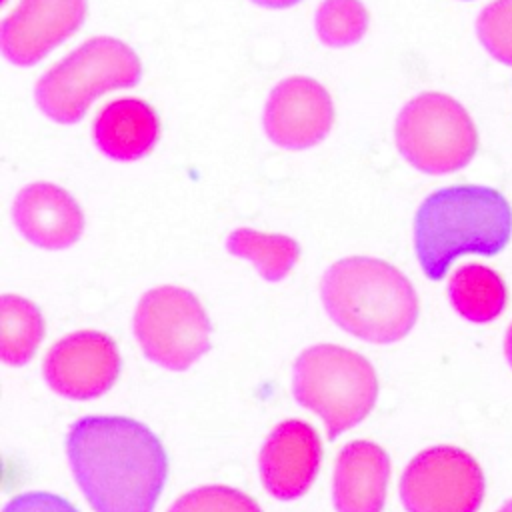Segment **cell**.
Masks as SVG:
<instances>
[{
  "mask_svg": "<svg viewBox=\"0 0 512 512\" xmlns=\"http://www.w3.org/2000/svg\"><path fill=\"white\" fill-rule=\"evenodd\" d=\"M72 474L94 512H154L168 478L158 436L126 416H86L66 436Z\"/></svg>",
  "mask_w": 512,
  "mask_h": 512,
  "instance_id": "1",
  "label": "cell"
},
{
  "mask_svg": "<svg viewBox=\"0 0 512 512\" xmlns=\"http://www.w3.org/2000/svg\"><path fill=\"white\" fill-rule=\"evenodd\" d=\"M512 236V208L490 186L460 184L432 192L414 216V250L422 272L442 280L462 254L494 256Z\"/></svg>",
  "mask_w": 512,
  "mask_h": 512,
  "instance_id": "2",
  "label": "cell"
},
{
  "mask_svg": "<svg viewBox=\"0 0 512 512\" xmlns=\"http://www.w3.org/2000/svg\"><path fill=\"white\" fill-rule=\"evenodd\" d=\"M320 296L342 330L374 344L402 340L420 310L410 280L396 266L370 256H348L328 266Z\"/></svg>",
  "mask_w": 512,
  "mask_h": 512,
  "instance_id": "3",
  "label": "cell"
},
{
  "mask_svg": "<svg viewBox=\"0 0 512 512\" xmlns=\"http://www.w3.org/2000/svg\"><path fill=\"white\" fill-rule=\"evenodd\" d=\"M140 76L142 64L130 46L112 36H96L40 76L34 100L50 120L76 124L92 100L110 90L132 88Z\"/></svg>",
  "mask_w": 512,
  "mask_h": 512,
  "instance_id": "4",
  "label": "cell"
},
{
  "mask_svg": "<svg viewBox=\"0 0 512 512\" xmlns=\"http://www.w3.org/2000/svg\"><path fill=\"white\" fill-rule=\"evenodd\" d=\"M292 390L302 406L322 416L328 438L334 440L370 414L378 396V378L362 354L336 344H318L296 358Z\"/></svg>",
  "mask_w": 512,
  "mask_h": 512,
  "instance_id": "5",
  "label": "cell"
},
{
  "mask_svg": "<svg viewBox=\"0 0 512 512\" xmlns=\"http://www.w3.org/2000/svg\"><path fill=\"white\" fill-rule=\"evenodd\" d=\"M394 136L406 162L426 174L456 172L472 160L478 148V132L470 114L442 92L412 98L396 118Z\"/></svg>",
  "mask_w": 512,
  "mask_h": 512,
  "instance_id": "6",
  "label": "cell"
},
{
  "mask_svg": "<svg viewBox=\"0 0 512 512\" xmlns=\"http://www.w3.org/2000/svg\"><path fill=\"white\" fill-rule=\"evenodd\" d=\"M134 334L144 356L168 370L190 368L210 348L206 310L180 286H158L140 298Z\"/></svg>",
  "mask_w": 512,
  "mask_h": 512,
  "instance_id": "7",
  "label": "cell"
},
{
  "mask_svg": "<svg viewBox=\"0 0 512 512\" xmlns=\"http://www.w3.org/2000/svg\"><path fill=\"white\" fill-rule=\"evenodd\" d=\"M484 488L480 464L456 446L422 450L400 478L406 512H478Z\"/></svg>",
  "mask_w": 512,
  "mask_h": 512,
  "instance_id": "8",
  "label": "cell"
},
{
  "mask_svg": "<svg viewBox=\"0 0 512 512\" xmlns=\"http://www.w3.org/2000/svg\"><path fill=\"white\" fill-rule=\"evenodd\" d=\"M120 352L114 340L96 330H80L58 340L46 354V384L70 400H90L112 388L120 374Z\"/></svg>",
  "mask_w": 512,
  "mask_h": 512,
  "instance_id": "9",
  "label": "cell"
},
{
  "mask_svg": "<svg viewBox=\"0 0 512 512\" xmlns=\"http://www.w3.org/2000/svg\"><path fill=\"white\" fill-rule=\"evenodd\" d=\"M334 124L328 90L314 78L290 76L278 82L264 106L268 138L286 150H304L322 142Z\"/></svg>",
  "mask_w": 512,
  "mask_h": 512,
  "instance_id": "10",
  "label": "cell"
},
{
  "mask_svg": "<svg viewBox=\"0 0 512 512\" xmlns=\"http://www.w3.org/2000/svg\"><path fill=\"white\" fill-rule=\"evenodd\" d=\"M88 0H20L0 30L2 54L16 66H34L86 20Z\"/></svg>",
  "mask_w": 512,
  "mask_h": 512,
  "instance_id": "11",
  "label": "cell"
},
{
  "mask_svg": "<svg viewBox=\"0 0 512 512\" xmlns=\"http://www.w3.org/2000/svg\"><path fill=\"white\" fill-rule=\"evenodd\" d=\"M322 460L316 430L302 420L280 422L260 450V478L270 496L294 500L308 492Z\"/></svg>",
  "mask_w": 512,
  "mask_h": 512,
  "instance_id": "12",
  "label": "cell"
},
{
  "mask_svg": "<svg viewBox=\"0 0 512 512\" xmlns=\"http://www.w3.org/2000/svg\"><path fill=\"white\" fill-rule=\"evenodd\" d=\"M12 220L30 244L44 250L70 248L84 232V214L78 202L50 182L24 186L14 198Z\"/></svg>",
  "mask_w": 512,
  "mask_h": 512,
  "instance_id": "13",
  "label": "cell"
},
{
  "mask_svg": "<svg viewBox=\"0 0 512 512\" xmlns=\"http://www.w3.org/2000/svg\"><path fill=\"white\" fill-rule=\"evenodd\" d=\"M390 478V458L368 440L346 444L334 468V506L338 512H382Z\"/></svg>",
  "mask_w": 512,
  "mask_h": 512,
  "instance_id": "14",
  "label": "cell"
},
{
  "mask_svg": "<svg viewBox=\"0 0 512 512\" xmlns=\"http://www.w3.org/2000/svg\"><path fill=\"white\" fill-rule=\"evenodd\" d=\"M92 136L104 156L118 162H132L152 152L160 138V120L148 102L120 98L98 112Z\"/></svg>",
  "mask_w": 512,
  "mask_h": 512,
  "instance_id": "15",
  "label": "cell"
},
{
  "mask_svg": "<svg viewBox=\"0 0 512 512\" xmlns=\"http://www.w3.org/2000/svg\"><path fill=\"white\" fill-rule=\"evenodd\" d=\"M448 296L454 310L476 324L492 322L506 306V286L500 274L484 264L460 266L448 282Z\"/></svg>",
  "mask_w": 512,
  "mask_h": 512,
  "instance_id": "16",
  "label": "cell"
},
{
  "mask_svg": "<svg viewBox=\"0 0 512 512\" xmlns=\"http://www.w3.org/2000/svg\"><path fill=\"white\" fill-rule=\"evenodd\" d=\"M44 336L38 306L22 296L4 294L0 300V354L6 364H26Z\"/></svg>",
  "mask_w": 512,
  "mask_h": 512,
  "instance_id": "17",
  "label": "cell"
},
{
  "mask_svg": "<svg viewBox=\"0 0 512 512\" xmlns=\"http://www.w3.org/2000/svg\"><path fill=\"white\" fill-rule=\"evenodd\" d=\"M226 250L232 256L250 260L258 274L268 282L282 280L296 264L300 246L284 234H266L252 228H236L226 240Z\"/></svg>",
  "mask_w": 512,
  "mask_h": 512,
  "instance_id": "18",
  "label": "cell"
},
{
  "mask_svg": "<svg viewBox=\"0 0 512 512\" xmlns=\"http://www.w3.org/2000/svg\"><path fill=\"white\" fill-rule=\"evenodd\" d=\"M314 28L330 48L352 46L368 30V10L360 0H324L316 10Z\"/></svg>",
  "mask_w": 512,
  "mask_h": 512,
  "instance_id": "19",
  "label": "cell"
},
{
  "mask_svg": "<svg viewBox=\"0 0 512 512\" xmlns=\"http://www.w3.org/2000/svg\"><path fill=\"white\" fill-rule=\"evenodd\" d=\"M476 34L486 52L512 66V0H494L476 18Z\"/></svg>",
  "mask_w": 512,
  "mask_h": 512,
  "instance_id": "20",
  "label": "cell"
},
{
  "mask_svg": "<svg viewBox=\"0 0 512 512\" xmlns=\"http://www.w3.org/2000/svg\"><path fill=\"white\" fill-rule=\"evenodd\" d=\"M168 512H262L244 492L232 486H200L180 496Z\"/></svg>",
  "mask_w": 512,
  "mask_h": 512,
  "instance_id": "21",
  "label": "cell"
},
{
  "mask_svg": "<svg viewBox=\"0 0 512 512\" xmlns=\"http://www.w3.org/2000/svg\"><path fill=\"white\" fill-rule=\"evenodd\" d=\"M2 512H78L66 498L50 492H24L14 496Z\"/></svg>",
  "mask_w": 512,
  "mask_h": 512,
  "instance_id": "22",
  "label": "cell"
},
{
  "mask_svg": "<svg viewBox=\"0 0 512 512\" xmlns=\"http://www.w3.org/2000/svg\"><path fill=\"white\" fill-rule=\"evenodd\" d=\"M252 2L262 6V8H276V10H280V8H290V6H294V4H298L302 0H252Z\"/></svg>",
  "mask_w": 512,
  "mask_h": 512,
  "instance_id": "23",
  "label": "cell"
},
{
  "mask_svg": "<svg viewBox=\"0 0 512 512\" xmlns=\"http://www.w3.org/2000/svg\"><path fill=\"white\" fill-rule=\"evenodd\" d=\"M504 354H506L508 364L512 366V324L508 326V332H506V338H504Z\"/></svg>",
  "mask_w": 512,
  "mask_h": 512,
  "instance_id": "24",
  "label": "cell"
},
{
  "mask_svg": "<svg viewBox=\"0 0 512 512\" xmlns=\"http://www.w3.org/2000/svg\"><path fill=\"white\" fill-rule=\"evenodd\" d=\"M498 512H512V498H510V500H508V502H506Z\"/></svg>",
  "mask_w": 512,
  "mask_h": 512,
  "instance_id": "25",
  "label": "cell"
}]
</instances>
